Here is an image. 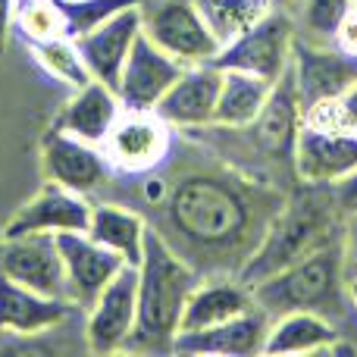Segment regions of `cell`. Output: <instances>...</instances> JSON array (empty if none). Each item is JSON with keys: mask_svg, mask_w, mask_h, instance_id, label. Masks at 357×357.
<instances>
[{"mask_svg": "<svg viewBox=\"0 0 357 357\" xmlns=\"http://www.w3.org/2000/svg\"><path fill=\"white\" fill-rule=\"evenodd\" d=\"M182 63L160 50L148 35H138L132 44L126 66L119 73L116 94L123 100V110H154L160 98L173 88V82L182 75Z\"/></svg>", "mask_w": 357, "mask_h": 357, "instance_id": "9a60e30c", "label": "cell"}, {"mask_svg": "<svg viewBox=\"0 0 357 357\" xmlns=\"http://www.w3.org/2000/svg\"><path fill=\"white\" fill-rule=\"evenodd\" d=\"M348 301H351V307L357 310V276L348 279Z\"/></svg>", "mask_w": 357, "mask_h": 357, "instance_id": "8d00e7d4", "label": "cell"}, {"mask_svg": "<svg viewBox=\"0 0 357 357\" xmlns=\"http://www.w3.org/2000/svg\"><path fill=\"white\" fill-rule=\"evenodd\" d=\"M339 335L333 317L320 310H289L273 317L264 354H329Z\"/></svg>", "mask_w": 357, "mask_h": 357, "instance_id": "603a6c76", "label": "cell"}, {"mask_svg": "<svg viewBox=\"0 0 357 357\" xmlns=\"http://www.w3.org/2000/svg\"><path fill=\"white\" fill-rule=\"evenodd\" d=\"M333 44L339 50H345V54L357 56V6L354 3H351V10L345 13V19H342V25H339V31H335Z\"/></svg>", "mask_w": 357, "mask_h": 357, "instance_id": "1f68e13d", "label": "cell"}, {"mask_svg": "<svg viewBox=\"0 0 357 357\" xmlns=\"http://www.w3.org/2000/svg\"><path fill=\"white\" fill-rule=\"evenodd\" d=\"M291 79L304 113L323 104H335L345 88L357 82V56L339 50L333 41H314L295 31L291 44Z\"/></svg>", "mask_w": 357, "mask_h": 357, "instance_id": "ba28073f", "label": "cell"}, {"mask_svg": "<svg viewBox=\"0 0 357 357\" xmlns=\"http://www.w3.org/2000/svg\"><path fill=\"white\" fill-rule=\"evenodd\" d=\"M75 304L69 298L41 295L29 285L0 273V333L13 335H44L63 326Z\"/></svg>", "mask_w": 357, "mask_h": 357, "instance_id": "d6986e66", "label": "cell"}, {"mask_svg": "<svg viewBox=\"0 0 357 357\" xmlns=\"http://www.w3.org/2000/svg\"><path fill=\"white\" fill-rule=\"evenodd\" d=\"M345 238H342V260H345V276H357V213L345 216V226H342Z\"/></svg>", "mask_w": 357, "mask_h": 357, "instance_id": "4dcf8cb0", "label": "cell"}, {"mask_svg": "<svg viewBox=\"0 0 357 357\" xmlns=\"http://www.w3.org/2000/svg\"><path fill=\"white\" fill-rule=\"evenodd\" d=\"M270 317L260 307L232 317L195 333H178L173 339V354H210V357H254L264 354V342L270 333Z\"/></svg>", "mask_w": 357, "mask_h": 357, "instance_id": "ac0fdd59", "label": "cell"}, {"mask_svg": "<svg viewBox=\"0 0 357 357\" xmlns=\"http://www.w3.org/2000/svg\"><path fill=\"white\" fill-rule=\"evenodd\" d=\"M201 279V273L154 226H148L138 264V320L126 351H173L185 301Z\"/></svg>", "mask_w": 357, "mask_h": 357, "instance_id": "3957f363", "label": "cell"}, {"mask_svg": "<svg viewBox=\"0 0 357 357\" xmlns=\"http://www.w3.org/2000/svg\"><path fill=\"white\" fill-rule=\"evenodd\" d=\"M138 35H142V3L116 13L107 22H100L94 31L82 35L75 44H79L82 56H85V66L91 73V79L104 82V85H110L116 91L119 73H123L126 56H129Z\"/></svg>", "mask_w": 357, "mask_h": 357, "instance_id": "ffe728a7", "label": "cell"}, {"mask_svg": "<svg viewBox=\"0 0 357 357\" xmlns=\"http://www.w3.org/2000/svg\"><path fill=\"white\" fill-rule=\"evenodd\" d=\"M148 226L151 222L144 220L138 210L119 207V204H94L91 222H88V235H91L98 245L119 254L129 266H138L142 264V254H144Z\"/></svg>", "mask_w": 357, "mask_h": 357, "instance_id": "d4e9b609", "label": "cell"}, {"mask_svg": "<svg viewBox=\"0 0 357 357\" xmlns=\"http://www.w3.org/2000/svg\"><path fill=\"white\" fill-rule=\"evenodd\" d=\"M16 6L19 0H0V54L6 50L13 29H16Z\"/></svg>", "mask_w": 357, "mask_h": 357, "instance_id": "e575fe53", "label": "cell"}, {"mask_svg": "<svg viewBox=\"0 0 357 357\" xmlns=\"http://www.w3.org/2000/svg\"><path fill=\"white\" fill-rule=\"evenodd\" d=\"M29 47H31V56H35L38 66H44L56 82L69 85L73 91L91 82L85 56H82L79 44H75L73 38H50V41H38V44H29Z\"/></svg>", "mask_w": 357, "mask_h": 357, "instance_id": "4316f807", "label": "cell"}, {"mask_svg": "<svg viewBox=\"0 0 357 357\" xmlns=\"http://www.w3.org/2000/svg\"><path fill=\"white\" fill-rule=\"evenodd\" d=\"M348 10H351V0H301L291 13H298V35L314 38V41H333Z\"/></svg>", "mask_w": 357, "mask_h": 357, "instance_id": "f1b7e54d", "label": "cell"}, {"mask_svg": "<svg viewBox=\"0 0 357 357\" xmlns=\"http://www.w3.org/2000/svg\"><path fill=\"white\" fill-rule=\"evenodd\" d=\"M142 0H56L63 16V31L66 38L79 41L82 35L94 31L100 22H107L110 16L129 10V6H138Z\"/></svg>", "mask_w": 357, "mask_h": 357, "instance_id": "83f0119b", "label": "cell"}, {"mask_svg": "<svg viewBox=\"0 0 357 357\" xmlns=\"http://www.w3.org/2000/svg\"><path fill=\"white\" fill-rule=\"evenodd\" d=\"M270 91H273V82L260 79V75L238 73V69H222V85H220V98H216L213 126L210 129H226V132L248 129L260 116Z\"/></svg>", "mask_w": 357, "mask_h": 357, "instance_id": "cb8c5ba5", "label": "cell"}, {"mask_svg": "<svg viewBox=\"0 0 357 357\" xmlns=\"http://www.w3.org/2000/svg\"><path fill=\"white\" fill-rule=\"evenodd\" d=\"M56 248H60L63 273H66V298L79 310L91 307L94 298L126 266L119 254L98 245L88 232H56Z\"/></svg>", "mask_w": 357, "mask_h": 357, "instance_id": "4fadbf2b", "label": "cell"}, {"mask_svg": "<svg viewBox=\"0 0 357 357\" xmlns=\"http://www.w3.org/2000/svg\"><path fill=\"white\" fill-rule=\"evenodd\" d=\"M301 123H304V107H301V98H298L295 79H291V69H289V73L273 85L260 116L241 132H251L254 148L264 157L279 160V163H291Z\"/></svg>", "mask_w": 357, "mask_h": 357, "instance_id": "e0dca14e", "label": "cell"}, {"mask_svg": "<svg viewBox=\"0 0 357 357\" xmlns=\"http://www.w3.org/2000/svg\"><path fill=\"white\" fill-rule=\"evenodd\" d=\"M285 197L226 167H195L167 178L160 226H151L201 276H238Z\"/></svg>", "mask_w": 357, "mask_h": 357, "instance_id": "6da1fadb", "label": "cell"}, {"mask_svg": "<svg viewBox=\"0 0 357 357\" xmlns=\"http://www.w3.org/2000/svg\"><path fill=\"white\" fill-rule=\"evenodd\" d=\"M195 3L222 44L251 29L273 10L270 0H195Z\"/></svg>", "mask_w": 357, "mask_h": 357, "instance_id": "484cf974", "label": "cell"}, {"mask_svg": "<svg viewBox=\"0 0 357 357\" xmlns=\"http://www.w3.org/2000/svg\"><path fill=\"white\" fill-rule=\"evenodd\" d=\"M335 197H339V207H342V213L345 216L357 213V169L335 185Z\"/></svg>", "mask_w": 357, "mask_h": 357, "instance_id": "836d02e7", "label": "cell"}, {"mask_svg": "<svg viewBox=\"0 0 357 357\" xmlns=\"http://www.w3.org/2000/svg\"><path fill=\"white\" fill-rule=\"evenodd\" d=\"M270 3H273V10H285V13H291L298 3H301V0H270Z\"/></svg>", "mask_w": 357, "mask_h": 357, "instance_id": "d590c367", "label": "cell"}, {"mask_svg": "<svg viewBox=\"0 0 357 357\" xmlns=\"http://www.w3.org/2000/svg\"><path fill=\"white\" fill-rule=\"evenodd\" d=\"M251 307H257L254 304V291L238 276H204L195 285V291L188 295V301H185L178 333H195V329L216 326V323H226Z\"/></svg>", "mask_w": 357, "mask_h": 357, "instance_id": "44dd1931", "label": "cell"}, {"mask_svg": "<svg viewBox=\"0 0 357 357\" xmlns=\"http://www.w3.org/2000/svg\"><path fill=\"white\" fill-rule=\"evenodd\" d=\"M0 238H3V232H0Z\"/></svg>", "mask_w": 357, "mask_h": 357, "instance_id": "f35d334b", "label": "cell"}, {"mask_svg": "<svg viewBox=\"0 0 357 357\" xmlns=\"http://www.w3.org/2000/svg\"><path fill=\"white\" fill-rule=\"evenodd\" d=\"M251 291L254 304L270 320L279 314H289V310H320V314L333 317L348 298L342 245L335 241V245L307 254L304 260L291 264L289 270L254 285Z\"/></svg>", "mask_w": 357, "mask_h": 357, "instance_id": "277c9868", "label": "cell"}, {"mask_svg": "<svg viewBox=\"0 0 357 357\" xmlns=\"http://www.w3.org/2000/svg\"><path fill=\"white\" fill-rule=\"evenodd\" d=\"M351 3H354V6H357V0H351Z\"/></svg>", "mask_w": 357, "mask_h": 357, "instance_id": "74e56055", "label": "cell"}, {"mask_svg": "<svg viewBox=\"0 0 357 357\" xmlns=\"http://www.w3.org/2000/svg\"><path fill=\"white\" fill-rule=\"evenodd\" d=\"M220 85H222V69L213 60L185 66L182 75L173 82V88L154 107V113L176 132L210 129L213 126L216 98H220Z\"/></svg>", "mask_w": 357, "mask_h": 357, "instance_id": "5bb4252c", "label": "cell"}, {"mask_svg": "<svg viewBox=\"0 0 357 357\" xmlns=\"http://www.w3.org/2000/svg\"><path fill=\"white\" fill-rule=\"evenodd\" d=\"M41 167L47 182H56L69 191L79 195H94L110 182V160H107L104 148L91 142L69 135V132L50 129L41 144Z\"/></svg>", "mask_w": 357, "mask_h": 357, "instance_id": "8fae6325", "label": "cell"}, {"mask_svg": "<svg viewBox=\"0 0 357 357\" xmlns=\"http://www.w3.org/2000/svg\"><path fill=\"white\" fill-rule=\"evenodd\" d=\"M142 31L182 66L216 60L222 47L195 0H142Z\"/></svg>", "mask_w": 357, "mask_h": 357, "instance_id": "8992f818", "label": "cell"}, {"mask_svg": "<svg viewBox=\"0 0 357 357\" xmlns=\"http://www.w3.org/2000/svg\"><path fill=\"white\" fill-rule=\"evenodd\" d=\"M295 19L285 10H270L260 22L226 41L216 54L220 69L251 73L276 85L291 66V44H295Z\"/></svg>", "mask_w": 357, "mask_h": 357, "instance_id": "52a82bcc", "label": "cell"}, {"mask_svg": "<svg viewBox=\"0 0 357 357\" xmlns=\"http://www.w3.org/2000/svg\"><path fill=\"white\" fill-rule=\"evenodd\" d=\"M339 197H335L333 185H304L301 191L285 197L279 213L266 226L260 245L245 260L238 270V279L245 285H260L264 279L276 276V273L289 270L291 264L304 260L307 254L320 251V248L335 245V232H339ZM345 216V213H342Z\"/></svg>", "mask_w": 357, "mask_h": 357, "instance_id": "7a4b0ae2", "label": "cell"}, {"mask_svg": "<svg viewBox=\"0 0 357 357\" xmlns=\"http://www.w3.org/2000/svg\"><path fill=\"white\" fill-rule=\"evenodd\" d=\"M16 31L25 38V44L50 41V38H66L56 0H19Z\"/></svg>", "mask_w": 357, "mask_h": 357, "instance_id": "f546056e", "label": "cell"}, {"mask_svg": "<svg viewBox=\"0 0 357 357\" xmlns=\"http://www.w3.org/2000/svg\"><path fill=\"white\" fill-rule=\"evenodd\" d=\"M291 169L304 185H339L357 169V135L339 123L335 104H323L304 113L298 129Z\"/></svg>", "mask_w": 357, "mask_h": 357, "instance_id": "5b68a950", "label": "cell"}, {"mask_svg": "<svg viewBox=\"0 0 357 357\" xmlns=\"http://www.w3.org/2000/svg\"><path fill=\"white\" fill-rule=\"evenodd\" d=\"M123 113V100L113 91L110 85L91 79L88 85L75 88L73 98L66 100L60 113L54 119V129L69 132V135L82 138V142L91 144H104V138L110 135L113 123Z\"/></svg>", "mask_w": 357, "mask_h": 357, "instance_id": "7402d4cb", "label": "cell"}, {"mask_svg": "<svg viewBox=\"0 0 357 357\" xmlns=\"http://www.w3.org/2000/svg\"><path fill=\"white\" fill-rule=\"evenodd\" d=\"M94 204L79 191H69L56 182H47L31 201L16 210L3 226V235H25V232H88Z\"/></svg>", "mask_w": 357, "mask_h": 357, "instance_id": "2e32d148", "label": "cell"}, {"mask_svg": "<svg viewBox=\"0 0 357 357\" xmlns=\"http://www.w3.org/2000/svg\"><path fill=\"white\" fill-rule=\"evenodd\" d=\"M335 116H339L342 126H348L357 135V82H351V85L345 88V94L335 100Z\"/></svg>", "mask_w": 357, "mask_h": 357, "instance_id": "d6a6232c", "label": "cell"}, {"mask_svg": "<svg viewBox=\"0 0 357 357\" xmlns=\"http://www.w3.org/2000/svg\"><path fill=\"white\" fill-rule=\"evenodd\" d=\"M104 154L113 169L129 176L154 173L173 148V129L154 110H123L104 138Z\"/></svg>", "mask_w": 357, "mask_h": 357, "instance_id": "9c48e42d", "label": "cell"}, {"mask_svg": "<svg viewBox=\"0 0 357 357\" xmlns=\"http://www.w3.org/2000/svg\"><path fill=\"white\" fill-rule=\"evenodd\" d=\"M138 320V266L126 264L94 298L85 320V345L94 354L126 351Z\"/></svg>", "mask_w": 357, "mask_h": 357, "instance_id": "30bf717a", "label": "cell"}, {"mask_svg": "<svg viewBox=\"0 0 357 357\" xmlns=\"http://www.w3.org/2000/svg\"><path fill=\"white\" fill-rule=\"evenodd\" d=\"M0 273L41 291V295L66 298V273L56 248V235L25 232L0 238Z\"/></svg>", "mask_w": 357, "mask_h": 357, "instance_id": "7c38bea8", "label": "cell"}]
</instances>
